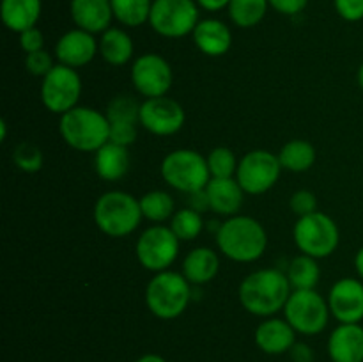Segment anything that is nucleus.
Segmentation results:
<instances>
[{"label":"nucleus","instance_id":"obj_30","mask_svg":"<svg viewBox=\"0 0 363 362\" xmlns=\"http://www.w3.org/2000/svg\"><path fill=\"white\" fill-rule=\"evenodd\" d=\"M113 18L126 27H140L149 21L152 0H110Z\"/></svg>","mask_w":363,"mask_h":362},{"label":"nucleus","instance_id":"obj_46","mask_svg":"<svg viewBox=\"0 0 363 362\" xmlns=\"http://www.w3.org/2000/svg\"><path fill=\"white\" fill-rule=\"evenodd\" d=\"M357 80H358V85H360L362 87V91H363V64L360 67H358V73H357Z\"/></svg>","mask_w":363,"mask_h":362},{"label":"nucleus","instance_id":"obj_20","mask_svg":"<svg viewBox=\"0 0 363 362\" xmlns=\"http://www.w3.org/2000/svg\"><path fill=\"white\" fill-rule=\"evenodd\" d=\"M69 11L77 28L91 34L108 31L113 18L110 0H71Z\"/></svg>","mask_w":363,"mask_h":362},{"label":"nucleus","instance_id":"obj_37","mask_svg":"<svg viewBox=\"0 0 363 362\" xmlns=\"http://www.w3.org/2000/svg\"><path fill=\"white\" fill-rule=\"evenodd\" d=\"M138 137L137 124H110V142L128 148Z\"/></svg>","mask_w":363,"mask_h":362},{"label":"nucleus","instance_id":"obj_3","mask_svg":"<svg viewBox=\"0 0 363 362\" xmlns=\"http://www.w3.org/2000/svg\"><path fill=\"white\" fill-rule=\"evenodd\" d=\"M59 131L62 141L74 151L96 153L110 142L108 117L92 106H74L60 116Z\"/></svg>","mask_w":363,"mask_h":362},{"label":"nucleus","instance_id":"obj_10","mask_svg":"<svg viewBox=\"0 0 363 362\" xmlns=\"http://www.w3.org/2000/svg\"><path fill=\"white\" fill-rule=\"evenodd\" d=\"M199 21L197 0H152L149 25L163 38H184L195 31Z\"/></svg>","mask_w":363,"mask_h":362},{"label":"nucleus","instance_id":"obj_9","mask_svg":"<svg viewBox=\"0 0 363 362\" xmlns=\"http://www.w3.org/2000/svg\"><path fill=\"white\" fill-rule=\"evenodd\" d=\"M179 243L181 240L174 234L170 226L155 224L142 231L135 243V254H137L138 263L149 272H165V270H170V266L177 259Z\"/></svg>","mask_w":363,"mask_h":362},{"label":"nucleus","instance_id":"obj_27","mask_svg":"<svg viewBox=\"0 0 363 362\" xmlns=\"http://www.w3.org/2000/svg\"><path fill=\"white\" fill-rule=\"evenodd\" d=\"M286 275L293 290H315L321 279V268L318 265V259L300 254L289 263Z\"/></svg>","mask_w":363,"mask_h":362},{"label":"nucleus","instance_id":"obj_34","mask_svg":"<svg viewBox=\"0 0 363 362\" xmlns=\"http://www.w3.org/2000/svg\"><path fill=\"white\" fill-rule=\"evenodd\" d=\"M13 162L23 172L34 174L41 170L45 158H43V151L38 146L32 144V142H21L14 148Z\"/></svg>","mask_w":363,"mask_h":362},{"label":"nucleus","instance_id":"obj_19","mask_svg":"<svg viewBox=\"0 0 363 362\" xmlns=\"http://www.w3.org/2000/svg\"><path fill=\"white\" fill-rule=\"evenodd\" d=\"M206 194L209 209L223 216L238 215L245 201V192L236 177H211L206 185Z\"/></svg>","mask_w":363,"mask_h":362},{"label":"nucleus","instance_id":"obj_36","mask_svg":"<svg viewBox=\"0 0 363 362\" xmlns=\"http://www.w3.org/2000/svg\"><path fill=\"white\" fill-rule=\"evenodd\" d=\"M289 206L291 212L300 219V216H307L311 213L318 212V197L311 190H298L291 195Z\"/></svg>","mask_w":363,"mask_h":362},{"label":"nucleus","instance_id":"obj_44","mask_svg":"<svg viewBox=\"0 0 363 362\" xmlns=\"http://www.w3.org/2000/svg\"><path fill=\"white\" fill-rule=\"evenodd\" d=\"M135 362H167V361L158 353H145L142 355V357H138Z\"/></svg>","mask_w":363,"mask_h":362},{"label":"nucleus","instance_id":"obj_16","mask_svg":"<svg viewBox=\"0 0 363 362\" xmlns=\"http://www.w3.org/2000/svg\"><path fill=\"white\" fill-rule=\"evenodd\" d=\"M99 50V43L96 41L94 34L82 28H73L66 34L60 35L55 45V57L59 64L67 67H84L91 62Z\"/></svg>","mask_w":363,"mask_h":362},{"label":"nucleus","instance_id":"obj_12","mask_svg":"<svg viewBox=\"0 0 363 362\" xmlns=\"http://www.w3.org/2000/svg\"><path fill=\"white\" fill-rule=\"evenodd\" d=\"M82 94V78L77 70L55 64L41 84V102L52 114L64 116L78 106Z\"/></svg>","mask_w":363,"mask_h":362},{"label":"nucleus","instance_id":"obj_24","mask_svg":"<svg viewBox=\"0 0 363 362\" xmlns=\"http://www.w3.org/2000/svg\"><path fill=\"white\" fill-rule=\"evenodd\" d=\"M41 0H2V21L9 31L21 32L35 27L41 16Z\"/></svg>","mask_w":363,"mask_h":362},{"label":"nucleus","instance_id":"obj_18","mask_svg":"<svg viewBox=\"0 0 363 362\" xmlns=\"http://www.w3.org/2000/svg\"><path fill=\"white\" fill-rule=\"evenodd\" d=\"M332 362H363V327L360 323H340L328 337Z\"/></svg>","mask_w":363,"mask_h":362},{"label":"nucleus","instance_id":"obj_32","mask_svg":"<svg viewBox=\"0 0 363 362\" xmlns=\"http://www.w3.org/2000/svg\"><path fill=\"white\" fill-rule=\"evenodd\" d=\"M169 226L181 241H191L202 233L204 220H202V213L191 208H183L174 213Z\"/></svg>","mask_w":363,"mask_h":362},{"label":"nucleus","instance_id":"obj_21","mask_svg":"<svg viewBox=\"0 0 363 362\" xmlns=\"http://www.w3.org/2000/svg\"><path fill=\"white\" fill-rule=\"evenodd\" d=\"M195 46L208 57H222L233 46V32L223 23L222 20L216 18H208L201 20L191 32Z\"/></svg>","mask_w":363,"mask_h":362},{"label":"nucleus","instance_id":"obj_11","mask_svg":"<svg viewBox=\"0 0 363 362\" xmlns=\"http://www.w3.org/2000/svg\"><path fill=\"white\" fill-rule=\"evenodd\" d=\"M280 172L282 165L279 155L266 149H252L238 163L236 180L245 194L262 195L275 187Z\"/></svg>","mask_w":363,"mask_h":362},{"label":"nucleus","instance_id":"obj_23","mask_svg":"<svg viewBox=\"0 0 363 362\" xmlns=\"http://www.w3.org/2000/svg\"><path fill=\"white\" fill-rule=\"evenodd\" d=\"M94 170L101 180L113 183L123 180L130 170V153L128 148L113 142H106L94 153Z\"/></svg>","mask_w":363,"mask_h":362},{"label":"nucleus","instance_id":"obj_40","mask_svg":"<svg viewBox=\"0 0 363 362\" xmlns=\"http://www.w3.org/2000/svg\"><path fill=\"white\" fill-rule=\"evenodd\" d=\"M268 2L277 13L294 16V14H300L307 7L308 0H268Z\"/></svg>","mask_w":363,"mask_h":362},{"label":"nucleus","instance_id":"obj_42","mask_svg":"<svg viewBox=\"0 0 363 362\" xmlns=\"http://www.w3.org/2000/svg\"><path fill=\"white\" fill-rule=\"evenodd\" d=\"M188 204H190L188 208L195 209V212H199V213L208 212V209H209V199H208V194H206V188L188 194Z\"/></svg>","mask_w":363,"mask_h":362},{"label":"nucleus","instance_id":"obj_38","mask_svg":"<svg viewBox=\"0 0 363 362\" xmlns=\"http://www.w3.org/2000/svg\"><path fill=\"white\" fill-rule=\"evenodd\" d=\"M340 18L346 21L363 20V0H333Z\"/></svg>","mask_w":363,"mask_h":362},{"label":"nucleus","instance_id":"obj_28","mask_svg":"<svg viewBox=\"0 0 363 362\" xmlns=\"http://www.w3.org/2000/svg\"><path fill=\"white\" fill-rule=\"evenodd\" d=\"M140 209L144 219L155 224H163L170 220L176 213L174 199L165 190H151L140 197Z\"/></svg>","mask_w":363,"mask_h":362},{"label":"nucleus","instance_id":"obj_6","mask_svg":"<svg viewBox=\"0 0 363 362\" xmlns=\"http://www.w3.org/2000/svg\"><path fill=\"white\" fill-rule=\"evenodd\" d=\"M160 172L170 188L183 194L202 190L211 180L208 160L195 149H176L169 153L162 160Z\"/></svg>","mask_w":363,"mask_h":362},{"label":"nucleus","instance_id":"obj_7","mask_svg":"<svg viewBox=\"0 0 363 362\" xmlns=\"http://www.w3.org/2000/svg\"><path fill=\"white\" fill-rule=\"evenodd\" d=\"M293 238L301 254L323 259L337 251L340 241V231L332 216L323 212H314L296 220Z\"/></svg>","mask_w":363,"mask_h":362},{"label":"nucleus","instance_id":"obj_22","mask_svg":"<svg viewBox=\"0 0 363 362\" xmlns=\"http://www.w3.org/2000/svg\"><path fill=\"white\" fill-rule=\"evenodd\" d=\"M220 270V258L213 248L197 247L188 252L183 259L181 273L191 286H204L211 283Z\"/></svg>","mask_w":363,"mask_h":362},{"label":"nucleus","instance_id":"obj_4","mask_svg":"<svg viewBox=\"0 0 363 362\" xmlns=\"http://www.w3.org/2000/svg\"><path fill=\"white\" fill-rule=\"evenodd\" d=\"M92 216L98 229L112 238L128 236L138 229L144 219L140 199L123 190H110L99 195Z\"/></svg>","mask_w":363,"mask_h":362},{"label":"nucleus","instance_id":"obj_35","mask_svg":"<svg viewBox=\"0 0 363 362\" xmlns=\"http://www.w3.org/2000/svg\"><path fill=\"white\" fill-rule=\"evenodd\" d=\"M25 67L34 77H46L55 67V62H53V57L46 50H39V52L27 53V57H25Z\"/></svg>","mask_w":363,"mask_h":362},{"label":"nucleus","instance_id":"obj_17","mask_svg":"<svg viewBox=\"0 0 363 362\" xmlns=\"http://www.w3.org/2000/svg\"><path fill=\"white\" fill-rule=\"evenodd\" d=\"M296 330L291 327L286 318H266L255 329V344L259 350L268 355L289 353L296 343Z\"/></svg>","mask_w":363,"mask_h":362},{"label":"nucleus","instance_id":"obj_5","mask_svg":"<svg viewBox=\"0 0 363 362\" xmlns=\"http://www.w3.org/2000/svg\"><path fill=\"white\" fill-rule=\"evenodd\" d=\"M191 284L181 272L165 270L152 275L145 287V305L160 319H176L188 309Z\"/></svg>","mask_w":363,"mask_h":362},{"label":"nucleus","instance_id":"obj_26","mask_svg":"<svg viewBox=\"0 0 363 362\" xmlns=\"http://www.w3.org/2000/svg\"><path fill=\"white\" fill-rule=\"evenodd\" d=\"M280 165L289 172H307L315 163V148L303 138L286 142L279 151Z\"/></svg>","mask_w":363,"mask_h":362},{"label":"nucleus","instance_id":"obj_14","mask_svg":"<svg viewBox=\"0 0 363 362\" xmlns=\"http://www.w3.org/2000/svg\"><path fill=\"white\" fill-rule=\"evenodd\" d=\"M186 114L181 103L169 96L144 99L140 105L142 128L158 137H170L184 126Z\"/></svg>","mask_w":363,"mask_h":362},{"label":"nucleus","instance_id":"obj_45","mask_svg":"<svg viewBox=\"0 0 363 362\" xmlns=\"http://www.w3.org/2000/svg\"><path fill=\"white\" fill-rule=\"evenodd\" d=\"M354 268H357L358 275L363 279V247L357 252V256H354Z\"/></svg>","mask_w":363,"mask_h":362},{"label":"nucleus","instance_id":"obj_31","mask_svg":"<svg viewBox=\"0 0 363 362\" xmlns=\"http://www.w3.org/2000/svg\"><path fill=\"white\" fill-rule=\"evenodd\" d=\"M140 105L128 94H119L110 99L106 106V117L110 124H140Z\"/></svg>","mask_w":363,"mask_h":362},{"label":"nucleus","instance_id":"obj_43","mask_svg":"<svg viewBox=\"0 0 363 362\" xmlns=\"http://www.w3.org/2000/svg\"><path fill=\"white\" fill-rule=\"evenodd\" d=\"M199 7L209 11V13H216V11H222L225 7H229L230 0H197Z\"/></svg>","mask_w":363,"mask_h":362},{"label":"nucleus","instance_id":"obj_1","mask_svg":"<svg viewBox=\"0 0 363 362\" xmlns=\"http://www.w3.org/2000/svg\"><path fill=\"white\" fill-rule=\"evenodd\" d=\"M291 293L289 279L279 268H261L248 273L238 290L241 307L259 318H272L284 311Z\"/></svg>","mask_w":363,"mask_h":362},{"label":"nucleus","instance_id":"obj_2","mask_svg":"<svg viewBox=\"0 0 363 362\" xmlns=\"http://www.w3.org/2000/svg\"><path fill=\"white\" fill-rule=\"evenodd\" d=\"M216 245L225 258L236 263H254L268 248V234L257 219L248 215L227 216L216 233Z\"/></svg>","mask_w":363,"mask_h":362},{"label":"nucleus","instance_id":"obj_8","mask_svg":"<svg viewBox=\"0 0 363 362\" xmlns=\"http://www.w3.org/2000/svg\"><path fill=\"white\" fill-rule=\"evenodd\" d=\"M330 305L323 295L315 290H293L284 316L298 334L318 336L330 322Z\"/></svg>","mask_w":363,"mask_h":362},{"label":"nucleus","instance_id":"obj_41","mask_svg":"<svg viewBox=\"0 0 363 362\" xmlns=\"http://www.w3.org/2000/svg\"><path fill=\"white\" fill-rule=\"evenodd\" d=\"M289 355L293 362H314V350L307 343H300V341L293 344Z\"/></svg>","mask_w":363,"mask_h":362},{"label":"nucleus","instance_id":"obj_13","mask_svg":"<svg viewBox=\"0 0 363 362\" xmlns=\"http://www.w3.org/2000/svg\"><path fill=\"white\" fill-rule=\"evenodd\" d=\"M131 82L145 99L167 96L174 82L172 67L158 53H142L131 64Z\"/></svg>","mask_w":363,"mask_h":362},{"label":"nucleus","instance_id":"obj_15","mask_svg":"<svg viewBox=\"0 0 363 362\" xmlns=\"http://www.w3.org/2000/svg\"><path fill=\"white\" fill-rule=\"evenodd\" d=\"M330 312L339 323H360L363 319V283L353 277L337 280L328 293Z\"/></svg>","mask_w":363,"mask_h":362},{"label":"nucleus","instance_id":"obj_39","mask_svg":"<svg viewBox=\"0 0 363 362\" xmlns=\"http://www.w3.org/2000/svg\"><path fill=\"white\" fill-rule=\"evenodd\" d=\"M20 46L25 53L39 52V50H45V35L39 31L38 27H32L28 31L21 32L20 34Z\"/></svg>","mask_w":363,"mask_h":362},{"label":"nucleus","instance_id":"obj_25","mask_svg":"<svg viewBox=\"0 0 363 362\" xmlns=\"http://www.w3.org/2000/svg\"><path fill=\"white\" fill-rule=\"evenodd\" d=\"M135 46L131 35L126 31L117 27H110L99 39V53L103 60L110 66H124L133 59Z\"/></svg>","mask_w":363,"mask_h":362},{"label":"nucleus","instance_id":"obj_33","mask_svg":"<svg viewBox=\"0 0 363 362\" xmlns=\"http://www.w3.org/2000/svg\"><path fill=\"white\" fill-rule=\"evenodd\" d=\"M206 160H208L211 177H236L238 163L240 162H238L233 149L225 148V146H218V148L209 151Z\"/></svg>","mask_w":363,"mask_h":362},{"label":"nucleus","instance_id":"obj_29","mask_svg":"<svg viewBox=\"0 0 363 362\" xmlns=\"http://www.w3.org/2000/svg\"><path fill=\"white\" fill-rule=\"evenodd\" d=\"M268 0H230L229 16L240 28H252L266 16Z\"/></svg>","mask_w":363,"mask_h":362}]
</instances>
